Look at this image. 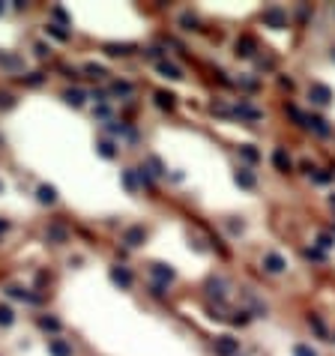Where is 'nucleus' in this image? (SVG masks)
Segmentation results:
<instances>
[{
	"mask_svg": "<svg viewBox=\"0 0 335 356\" xmlns=\"http://www.w3.org/2000/svg\"><path fill=\"white\" fill-rule=\"evenodd\" d=\"M239 156L245 159V162H257V159H260V153L252 147V144H245V147H239Z\"/></svg>",
	"mask_w": 335,
	"mask_h": 356,
	"instance_id": "15",
	"label": "nucleus"
},
{
	"mask_svg": "<svg viewBox=\"0 0 335 356\" xmlns=\"http://www.w3.org/2000/svg\"><path fill=\"white\" fill-rule=\"evenodd\" d=\"M308 96H311V102H317V105H329L332 102V90L326 84H311L308 87Z\"/></svg>",
	"mask_w": 335,
	"mask_h": 356,
	"instance_id": "4",
	"label": "nucleus"
},
{
	"mask_svg": "<svg viewBox=\"0 0 335 356\" xmlns=\"http://www.w3.org/2000/svg\"><path fill=\"white\" fill-rule=\"evenodd\" d=\"M285 258H281V255H275V252H267V255H263V270H267V273H272V275H278V273H285Z\"/></svg>",
	"mask_w": 335,
	"mask_h": 356,
	"instance_id": "3",
	"label": "nucleus"
},
{
	"mask_svg": "<svg viewBox=\"0 0 335 356\" xmlns=\"http://www.w3.org/2000/svg\"><path fill=\"white\" fill-rule=\"evenodd\" d=\"M153 275L159 278V284H162V288H165V284H171L174 278H177V273H174L171 266H162V263H156V266H153Z\"/></svg>",
	"mask_w": 335,
	"mask_h": 356,
	"instance_id": "6",
	"label": "nucleus"
},
{
	"mask_svg": "<svg viewBox=\"0 0 335 356\" xmlns=\"http://www.w3.org/2000/svg\"><path fill=\"white\" fill-rule=\"evenodd\" d=\"M293 356H317V350H311L308 344H296L293 347Z\"/></svg>",
	"mask_w": 335,
	"mask_h": 356,
	"instance_id": "25",
	"label": "nucleus"
},
{
	"mask_svg": "<svg viewBox=\"0 0 335 356\" xmlns=\"http://www.w3.org/2000/svg\"><path fill=\"white\" fill-rule=\"evenodd\" d=\"M0 12H3V3H0Z\"/></svg>",
	"mask_w": 335,
	"mask_h": 356,
	"instance_id": "36",
	"label": "nucleus"
},
{
	"mask_svg": "<svg viewBox=\"0 0 335 356\" xmlns=\"http://www.w3.org/2000/svg\"><path fill=\"white\" fill-rule=\"evenodd\" d=\"M48 33H51L54 39H60V42H66V39H69V33H66V30H60V27H54V24H48Z\"/></svg>",
	"mask_w": 335,
	"mask_h": 356,
	"instance_id": "24",
	"label": "nucleus"
},
{
	"mask_svg": "<svg viewBox=\"0 0 335 356\" xmlns=\"http://www.w3.org/2000/svg\"><path fill=\"white\" fill-rule=\"evenodd\" d=\"M159 72H162L165 78H171V81H177V78H183V72H180V66H174V63H168V60H159Z\"/></svg>",
	"mask_w": 335,
	"mask_h": 356,
	"instance_id": "9",
	"label": "nucleus"
},
{
	"mask_svg": "<svg viewBox=\"0 0 335 356\" xmlns=\"http://www.w3.org/2000/svg\"><path fill=\"white\" fill-rule=\"evenodd\" d=\"M0 230H6V222H0Z\"/></svg>",
	"mask_w": 335,
	"mask_h": 356,
	"instance_id": "34",
	"label": "nucleus"
},
{
	"mask_svg": "<svg viewBox=\"0 0 335 356\" xmlns=\"http://www.w3.org/2000/svg\"><path fill=\"white\" fill-rule=\"evenodd\" d=\"M305 258H311V260H323V252H320V248H305Z\"/></svg>",
	"mask_w": 335,
	"mask_h": 356,
	"instance_id": "31",
	"label": "nucleus"
},
{
	"mask_svg": "<svg viewBox=\"0 0 335 356\" xmlns=\"http://www.w3.org/2000/svg\"><path fill=\"white\" fill-rule=\"evenodd\" d=\"M66 102L69 105H81L84 102V93L81 90H66Z\"/></svg>",
	"mask_w": 335,
	"mask_h": 356,
	"instance_id": "22",
	"label": "nucleus"
},
{
	"mask_svg": "<svg viewBox=\"0 0 335 356\" xmlns=\"http://www.w3.org/2000/svg\"><path fill=\"white\" fill-rule=\"evenodd\" d=\"M39 326H42V329H60V324H57L54 317H42V320H39Z\"/></svg>",
	"mask_w": 335,
	"mask_h": 356,
	"instance_id": "28",
	"label": "nucleus"
},
{
	"mask_svg": "<svg viewBox=\"0 0 335 356\" xmlns=\"http://www.w3.org/2000/svg\"><path fill=\"white\" fill-rule=\"evenodd\" d=\"M260 21L267 24V27H272V30H285L287 27V12L281 9V6H270V9H263Z\"/></svg>",
	"mask_w": 335,
	"mask_h": 356,
	"instance_id": "1",
	"label": "nucleus"
},
{
	"mask_svg": "<svg viewBox=\"0 0 335 356\" xmlns=\"http://www.w3.org/2000/svg\"><path fill=\"white\" fill-rule=\"evenodd\" d=\"M144 227H129L126 230V234H123V243H126V245H141V243H144Z\"/></svg>",
	"mask_w": 335,
	"mask_h": 356,
	"instance_id": "8",
	"label": "nucleus"
},
{
	"mask_svg": "<svg viewBox=\"0 0 335 356\" xmlns=\"http://www.w3.org/2000/svg\"><path fill=\"white\" fill-rule=\"evenodd\" d=\"M48 237H51V240H66V230H63V227H51Z\"/></svg>",
	"mask_w": 335,
	"mask_h": 356,
	"instance_id": "29",
	"label": "nucleus"
},
{
	"mask_svg": "<svg viewBox=\"0 0 335 356\" xmlns=\"http://www.w3.org/2000/svg\"><path fill=\"white\" fill-rule=\"evenodd\" d=\"M255 51H257L255 36H239V39H237V54H239V57H252Z\"/></svg>",
	"mask_w": 335,
	"mask_h": 356,
	"instance_id": "5",
	"label": "nucleus"
},
{
	"mask_svg": "<svg viewBox=\"0 0 335 356\" xmlns=\"http://www.w3.org/2000/svg\"><path fill=\"white\" fill-rule=\"evenodd\" d=\"M48 347H51V353H54V356H72V347H69L66 341H60V338H54Z\"/></svg>",
	"mask_w": 335,
	"mask_h": 356,
	"instance_id": "11",
	"label": "nucleus"
},
{
	"mask_svg": "<svg viewBox=\"0 0 335 356\" xmlns=\"http://www.w3.org/2000/svg\"><path fill=\"white\" fill-rule=\"evenodd\" d=\"M272 165H275L278 171H285V174H287V171L293 168V162H290V156H287L285 150H281V147H278V150L272 153Z\"/></svg>",
	"mask_w": 335,
	"mask_h": 356,
	"instance_id": "7",
	"label": "nucleus"
},
{
	"mask_svg": "<svg viewBox=\"0 0 335 356\" xmlns=\"http://www.w3.org/2000/svg\"><path fill=\"white\" fill-rule=\"evenodd\" d=\"M111 278H114L117 284H123V288H129V284H132V273L126 270V266H114V270H111Z\"/></svg>",
	"mask_w": 335,
	"mask_h": 356,
	"instance_id": "10",
	"label": "nucleus"
},
{
	"mask_svg": "<svg viewBox=\"0 0 335 356\" xmlns=\"http://www.w3.org/2000/svg\"><path fill=\"white\" fill-rule=\"evenodd\" d=\"M105 51H108V54H129L132 45H105Z\"/></svg>",
	"mask_w": 335,
	"mask_h": 356,
	"instance_id": "23",
	"label": "nucleus"
},
{
	"mask_svg": "<svg viewBox=\"0 0 335 356\" xmlns=\"http://www.w3.org/2000/svg\"><path fill=\"white\" fill-rule=\"evenodd\" d=\"M0 189H3V186H0Z\"/></svg>",
	"mask_w": 335,
	"mask_h": 356,
	"instance_id": "37",
	"label": "nucleus"
},
{
	"mask_svg": "<svg viewBox=\"0 0 335 356\" xmlns=\"http://www.w3.org/2000/svg\"><path fill=\"white\" fill-rule=\"evenodd\" d=\"M9 296H15V299H30V293L21 291V288H9Z\"/></svg>",
	"mask_w": 335,
	"mask_h": 356,
	"instance_id": "30",
	"label": "nucleus"
},
{
	"mask_svg": "<svg viewBox=\"0 0 335 356\" xmlns=\"http://www.w3.org/2000/svg\"><path fill=\"white\" fill-rule=\"evenodd\" d=\"M156 105H159V108H174V96L171 93H156Z\"/></svg>",
	"mask_w": 335,
	"mask_h": 356,
	"instance_id": "16",
	"label": "nucleus"
},
{
	"mask_svg": "<svg viewBox=\"0 0 335 356\" xmlns=\"http://www.w3.org/2000/svg\"><path fill=\"white\" fill-rule=\"evenodd\" d=\"M114 93H123V96H129V93H132V87H129V84H114Z\"/></svg>",
	"mask_w": 335,
	"mask_h": 356,
	"instance_id": "32",
	"label": "nucleus"
},
{
	"mask_svg": "<svg viewBox=\"0 0 335 356\" xmlns=\"http://www.w3.org/2000/svg\"><path fill=\"white\" fill-rule=\"evenodd\" d=\"M314 180H317V183H329V180H332V174L320 171V174H314Z\"/></svg>",
	"mask_w": 335,
	"mask_h": 356,
	"instance_id": "33",
	"label": "nucleus"
},
{
	"mask_svg": "<svg viewBox=\"0 0 335 356\" xmlns=\"http://www.w3.org/2000/svg\"><path fill=\"white\" fill-rule=\"evenodd\" d=\"M84 72H87V75H93V78H102V75H105V69H102L99 63H87V66H84Z\"/></svg>",
	"mask_w": 335,
	"mask_h": 356,
	"instance_id": "21",
	"label": "nucleus"
},
{
	"mask_svg": "<svg viewBox=\"0 0 335 356\" xmlns=\"http://www.w3.org/2000/svg\"><path fill=\"white\" fill-rule=\"evenodd\" d=\"M123 183H126V189H135V186H138V171L129 168L126 174H123Z\"/></svg>",
	"mask_w": 335,
	"mask_h": 356,
	"instance_id": "18",
	"label": "nucleus"
},
{
	"mask_svg": "<svg viewBox=\"0 0 335 356\" xmlns=\"http://www.w3.org/2000/svg\"><path fill=\"white\" fill-rule=\"evenodd\" d=\"M237 183H239L242 189H255V174H252V171H245V168H242V171H237Z\"/></svg>",
	"mask_w": 335,
	"mask_h": 356,
	"instance_id": "13",
	"label": "nucleus"
},
{
	"mask_svg": "<svg viewBox=\"0 0 335 356\" xmlns=\"http://www.w3.org/2000/svg\"><path fill=\"white\" fill-rule=\"evenodd\" d=\"M99 153H102L105 159H114V156H117V150H114L111 141H102V144H99Z\"/></svg>",
	"mask_w": 335,
	"mask_h": 356,
	"instance_id": "20",
	"label": "nucleus"
},
{
	"mask_svg": "<svg viewBox=\"0 0 335 356\" xmlns=\"http://www.w3.org/2000/svg\"><path fill=\"white\" fill-rule=\"evenodd\" d=\"M183 24H186V30H198V18L195 15H189V12H183V18H180Z\"/></svg>",
	"mask_w": 335,
	"mask_h": 356,
	"instance_id": "26",
	"label": "nucleus"
},
{
	"mask_svg": "<svg viewBox=\"0 0 335 356\" xmlns=\"http://www.w3.org/2000/svg\"><path fill=\"white\" fill-rule=\"evenodd\" d=\"M308 129H314L317 135H329V126L323 117H308Z\"/></svg>",
	"mask_w": 335,
	"mask_h": 356,
	"instance_id": "12",
	"label": "nucleus"
},
{
	"mask_svg": "<svg viewBox=\"0 0 335 356\" xmlns=\"http://www.w3.org/2000/svg\"><path fill=\"white\" fill-rule=\"evenodd\" d=\"M12 320H15V317H12V308H9V306H0V326H9Z\"/></svg>",
	"mask_w": 335,
	"mask_h": 356,
	"instance_id": "19",
	"label": "nucleus"
},
{
	"mask_svg": "<svg viewBox=\"0 0 335 356\" xmlns=\"http://www.w3.org/2000/svg\"><path fill=\"white\" fill-rule=\"evenodd\" d=\"M332 60H335V48H332Z\"/></svg>",
	"mask_w": 335,
	"mask_h": 356,
	"instance_id": "35",
	"label": "nucleus"
},
{
	"mask_svg": "<svg viewBox=\"0 0 335 356\" xmlns=\"http://www.w3.org/2000/svg\"><path fill=\"white\" fill-rule=\"evenodd\" d=\"M317 243H320V248H332L335 245V237L332 234H320V237H317Z\"/></svg>",
	"mask_w": 335,
	"mask_h": 356,
	"instance_id": "27",
	"label": "nucleus"
},
{
	"mask_svg": "<svg viewBox=\"0 0 335 356\" xmlns=\"http://www.w3.org/2000/svg\"><path fill=\"white\" fill-rule=\"evenodd\" d=\"M308 324L314 326V332H317V335H320V338H326V326H323V320H320V317H317V314H311V317H308Z\"/></svg>",
	"mask_w": 335,
	"mask_h": 356,
	"instance_id": "17",
	"label": "nucleus"
},
{
	"mask_svg": "<svg viewBox=\"0 0 335 356\" xmlns=\"http://www.w3.org/2000/svg\"><path fill=\"white\" fill-rule=\"evenodd\" d=\"M54 201H57L54 186H39V204H54Z\"/></svg>",
	"mask_w": 335,
	"mask_h": 356,
	"instance_id": "14",
	"label": "nucleus"
},
{
	"mask_svg": "<svg viewBox=\"0 0 335 356\" xmlns=\"http://www.w3.org/2000/svg\"><path fill=\"white\" fill-rule=\"evenodd\" d=\"M216 353H219V356H237V353H239V338H234V335L216 338Z\"/></svg>",
	"mask_w": 335,
	"mask_h": 356,
	"instance_id": "2",
	"label": "nucleus"
}]
</instances>
